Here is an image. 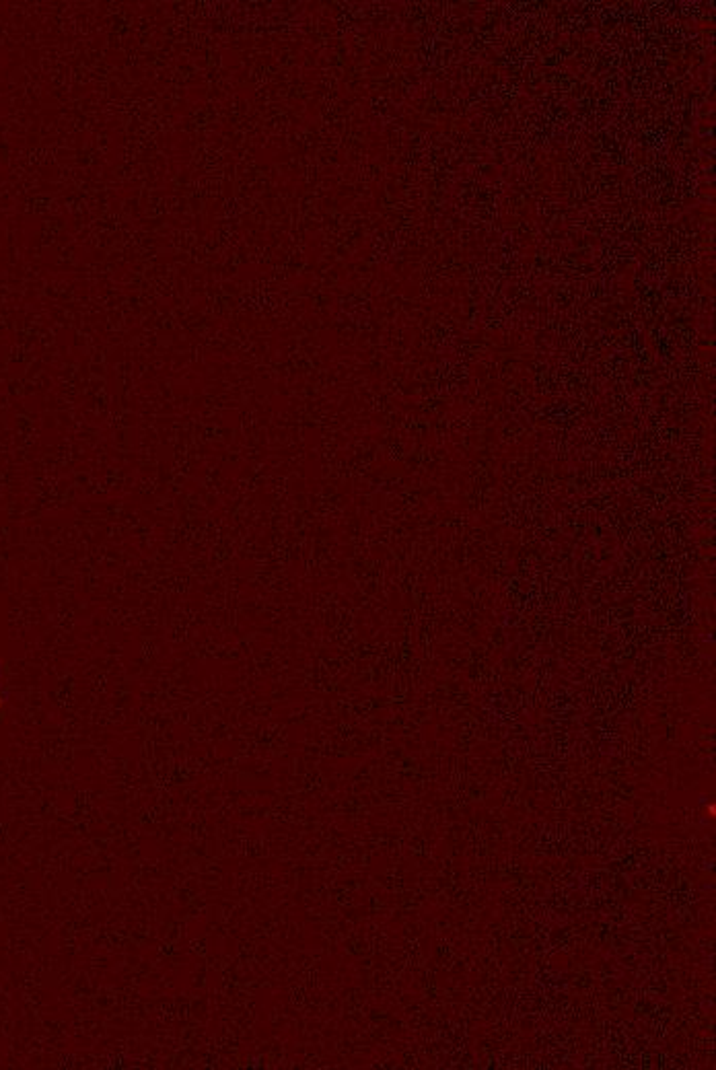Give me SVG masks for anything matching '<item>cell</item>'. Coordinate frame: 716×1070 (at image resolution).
<instances>
[{
    "mask_svg": "<svg viewBox=\"0 0 716 1070\" xmlns=\"http://www.w3.org/2000/svg\"><path fill=\"white\" fill-rule=\"evenodd\" d=\"M0 708H3V694H0Z\"/></svg>",
    "mask_w": 716,
    "mask_h": 1070,
    "instance_id": "6da1fadb",
    "label": "cell"
}]
</instances>
